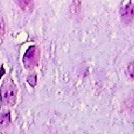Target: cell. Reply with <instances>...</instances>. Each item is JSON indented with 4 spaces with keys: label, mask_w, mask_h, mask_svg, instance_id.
I'll list each match as a JSON object with an SVG mask.
<instances>
[{
    "label": "cell",
    "mask_w": 134,
    "mask_h": 134,
    "mask_svg": "<svg viewBox=\"0 0 134 134\" xmlns=\"http://www.w3.org/2000/svg\"><path fill=\"white\" fill-rule=\"evenodd\" d=\"M76 5H77V1H75L71 5V11L73 14H76V13L80 12V9H81L80 7H81V5H79L78 7H76Z\"/></svg>",
    "instance_id": "8"
},
{
    "label": "cell",
    "mask_w": 134,
    "mask_h": 134,
    "mask_svg": "<svg viewBox=\"0 0 134 134\" xmlns=\"http://www.w3.org/2000/svg\"><path fill=\"white\" fill-rule=\"evenodd\" d=\"M17 4L19 5L21 9L23 11H31L34 6V3L32 2V1H27V0L17 1Z\"/></svg>",
    "instance_id": "5"
},
{
    "label": "cell",
    "mask_w": 134,
    "mask_h": 134,
    "mask_svg": "<svg viewBox=\"0 0 134 134\" xmlns=\"http://www.w3.org/2000/svg\"><path fill=\"white\" fill-rule=\"evenodd\" d=\"M38 59H39V52H38V48L36 46H31L28 48L26 52L24 53L23 58V63L25 68L31 69L36 66L38 63Z\"/></svg>",
    "instance_id": "2"
},
{
    "label": "cell",
    "mask_w": 134,
    "mask_h": 134,
    "mask_svg": "<svg viewBox=\"0 0 134 134\" xmlns=\"http://www.w3.org/2000/svg\"><path fill=\"white\" fill-rule=\"evenodd\" d=\"M5 33V21L2 16H0V37H2Z\"/></svg>",
    "instance_id": "9"
},
{
    "label": "cell",
    "mask_w": 134,
    "mask_h": 134,
    "mask_svg": "<svg viewBox=\"0 0 134 134\" xmlns=\"http://www.w3.org/2000/svg\"><path fill=\"white\" fill-rule=\"evenodd\" d=\"M120 17L124 23L129 24L134 20V3L129 2L120 9Z\"/></svg>",
    "instance_id": "3"
},
{
    "label": "cell",
    "mask_w": 134,
    "mask_h": 134,
    "mask_svg": "<svg viewBox=\"0 0 134 134\" xmlns=\"http://www.w3.org/2000/svg\"><path fill=\"white\" fill-rule=\"evenodd\" d=\"M11 117H10V112L7 110L1 113L0 115V129H6L10 125Z\"/></svg>",
    "instance_id": "4"
},
{
    "label": "cell",
    "mask_w": 134,
    "mask_h": 134,
    "mask_svg": "<svg viewBox=\"0 0 134 134\" xmlns=\"http://www.w3.org/2000/svg\"><path fill=\"white\" fill-rule=\"evenodd\" d=\"M17 99V86L11 78H7L0 88V100L5 106H13Z\"/></svg>",
    "instance_id": "1"
},
{
    "label": "cell",
    "mask_w": 134,
    "mask_h": 134,
    "mask_svg": "<svg viewBox=\"0 0 134 134\" xmlns=\"http://www.w3.org/2000/svg\"><path fill=\"white\" fill-rule=\"evenodd\" d=\"M127 71H128V74L130 76V78L134 80V61L129 63L128 67H127Z\"/></svg>",
    "instance_id": "7"
},
{
    "label": "cell",
    "mask_w": 134,
    "mask_h": 134,
    "mask_svg": "<svg viewBox=\"0 0 134 134\" xmlns=\"http://www.w3.org/2000/svg\"><path fill=\"white\" fill-rule=\"evenodd\" d=\"M27 82L31 87H36V82H37V76H36V74H33V75H30L27 77Z\"/></svg>",
    "instance_id": "6"
}]
</instances>
